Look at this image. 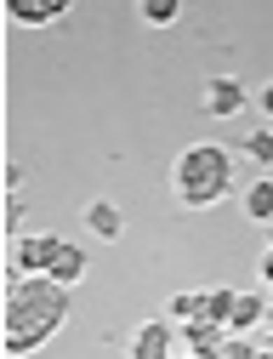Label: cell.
Here are the masks:
<instances>
[{
  "mask_svg": "<svg viewBox=\"0 0 273 359\" xmlns=\"http://www.w3.org/2000/svg\"><path fill=\"white\" fill-rule=\"evenodd\" d=\"M63 325H69V285L46 280V274H23V268H6V291H0V348L12 359L34 353Z\"/></svg>",
  "mask_w": 273,
  "mask_h": 359,
  "instance_id": "6da1fadb",
  "label": "cell"
},
{
  "mask_svg": "<svg viewBox=\"0 0 273 359\" xmlns=\"http://www.w3.org/2000/svg\"><path fill=\"white\" fill-rule=\"evenodd\" d=\"M171 183H176V200L188 205V211H205V205H216V200L234 194V160H227L216 143H194V149L176 154Z\"/></svg>",
  "mask_w": 273,
  "mask_h": 359,
  "instance_id": "7a4b0ae2",
  "label": "cell"
},
{
  "mask_svg": "<svg viewBox=\"0 0 273 359\" xmlns=\"http://www.w3.org/2000/svg\"><path fill=\"white\" fill-rule=\"evenodd\" d=\"M182 353V331L176 320H143L131 337V359H176Z\"/></svg>",
  "mask_w": 273,
  "mask_h": 359,
  "instance_id": "3957f363",
  "label": "cell"
},
{
  "mask_svg": "<svg viewBox=\"0 0 273 359\" xmlns=\"http://www.w3.org/2000/svg\"><path fill=\"white\" fill-rule=\"evenodd\" d=\"M239 109H245V86L234 74H211L205 80V114L211 120H234Z\"/></svg>",
  "mask_w": 273,
  "mask_h": 359,
  "instance_id": "277c9868",
  "label": "cell"
},
{
  "mask_svg": "<svg viewBox=\"0 0 273 359\" xmlns=\"http://www.w3.org/2000/svg\"><path fill=\"white\" fill-rule=\"evenodd\" d=\"M267 313H273V302H267L262 291H234V308H227L222 331H227V337H245L256 320H267Z\"/></svg>",
  "mask_w": 273,
  "mask_h": 359,
  "instance_id": "5b68a950",
  "label": "cell"
},
{
  "mask_svg": "<svg viewBox=\"0 0 273 359\" xmlns=\"http://www.w3.org/2000/svg\"><path fill=\"white\" fill-rule=\"evenodd\" d=\"M52 251H57L52 234H18V245H12V268H23V274H46V268H52Z\"/></svg>",
  "mask_w": 273,
  "mask_h": 359,
  "instance_id": "8992f818",
  "label": "cell"
},
{
  "mask_svg": "<svg viewBox=\"0 0 273 359\" xmlns=\"http://www.w3.org/2000/svg\"><path fill=\"white\" fill-rule=\"evenodd\" d=\"M85 274V251L74 245V240H57V251H52V268H46V280H57V285H74Z\"/></svg>",
  "mask_w": 273,
  "mask_h": 359,
  "instance_id": "52a82bcc",
  "label": "cell"
},
{
  "mask_svg": "<svg viewBox=\"0 0 273 359\" xmlns=\"http://www.w3.org/2000/svg\"><path fill=\"white\" fill-rule=\"evenodd\" d=\"M85 229L97 234V240H120V234H125V217H120L114 200H91V205H85Z\"/></svg>",
  "mask_w": 273,
  "mask_h": 359,
  "instance_id": "ba28073f",
  "label": "cell"
},
{
  "mask_svg": "<svg viewBox=\"0 0 273 359\" xmlns=\"http://www.w3.org/2000/svg\"><path fill=\"white\" fill-rule=\"evenodd\" d=\"M222 342H227V331H222L216 320H188V325H182V348H200V353H222Z\"/></svg>",
  "mask_w": 273,
  "mask_h": 359,
  "instance_id": "9c48e42d",
  "label": "cell"
},
{
  "mask_svg": "<svg viewBox=\"0 0 273 359\" xmlns=\"http://www.w3.org/2000/svg\"><path fill=\"white\" fill-rule=\"evenodd\" d=\"M245 217L251 222H273V177H256L245 189Z\"/></svg>",
  "mask_w": 273,
  "mask_h": 359,
  "instance_id": "30bf717a",
  "label": "cell"
},
{
  "mask_svg": "<svg viewBox=\"0 0 273 359\" xmlns=\"http://www.w3.org/2000/svg\"><path fill=\"white\" fill-rule=\"evenodd\" d=\"M136 12H143V23H154V29H171L182 18V0H136Z\"/></svg>",
  "mask_w": 273,
  "mask_h": 359,
  "instance_id": "8fae6325",
  "label": "cell"
},
{
  "mask_svg": "<svg viewBox=\"0 0 273 359\" xmlns=\"http://www.w3.org/2000/svg\"><path fill=\"white\" fill-rule=\"evenodd\" d=\"M6 18H12V23H23V29H40V23H52L46 0H6Z\"/></svg>",
  "mask_w": 273,
  "mask_h": 359,
  "instance_id": "7c38bea8",
  "label": "cell"
},
{
  "mask_svg": "<svg viewBox=\"0 0 273 359\" xmlns=\"http://www.w3.org/2000/svg\"><path fill=\"white\" fill-rule=\"evenodd\" d=\"M171 320H176V325L205 320V291H176V297H171Z\"/></svg>",
  "mask_w": 273,
  "mask_h": 359,
  "instance_id": "4fadbf2b",
  "label": "cell"
},
{
  "mask_svg": "<svg viewBox=\"0 0 273 359\" xmlns=\"http://www.w3.org/2000/svg\"><path fill=\"white\" fill-rule=\"evenodd\" d=\"M0 229H6V234H23V194H6V200H0Z\"/></svg>",
  "mask_w": 273,
  "mask_h": 359,
  "instance_id": "5bb4252c",
  "label": "cell"
},
{
  "mask_svg": "<svg viewBox=\"0 0 273 359\" xmlns=\"http://www.w3.org/2000/svg\"><path fill=\"white\" fill-rule=\"evenodd\" d=\"M245 154H251L256 165H273V131H251V137H245Z\"/></svg>",
  "mask_w": 273,
  "mask_h": 359,
  "instance_id": "9a60e30c",
  "label": "cell"
},
{
  "mask_svg": "<svg viewBox=\"0 0 273 359\" xmlns=\"http://www.w3.org/2000/svg\"><path fill=\"white\" fill-rule=\"evenodd\" d=\"M227 308H234V291H205V320H227Z\"/></svg>",
  "mask_w": 273,
  "mask_h": 359,
  "instance_id": "2e32d148",
  "label": "cell"
},
{
  "mask_svg": "<svg viewBox=\"0 0 273 359\" xmlns=\"http://www.w3.org/2000/svg\"><path fill=\"white\" fill-rule=\"evenodd\" d=\"M216 359H262V348H256V342H245V337H227Z\"/></svg>",
  "mask_w": 273,
  "mask_h": 359,
  "instance_id": "e0dca14e",
  "label": "cell"
},
{
  "mask_svg": "<svg viewBox=\"0 0 273 359\" xmlns=\"http://www.w3.org/2000/svg\"><path fill=\"white\" fill-rule=\"evenodd\" d=\"M0 183H6V194H23V165L6 160V165H0Z\"/></svg>",
  "mask_w": 273,
  "mask_h": 359,
  "instance_id": "ac0fdd59",
  "label": "cell"
},
{
  "mask_svg": "<svg viewBox=\"0 0 273 359\" xmlns=\"http://www.w3.org/2000/svg\"><path fill=\"white\" fill-rule=\"evenodd\" d=\"M69 6H74V0H46V12H52V23H57V18H69Z\"/></svg>",
  "mask_w": 273,
  "mask_h": 359,
  "instance_id": "d6986e66",
  "label": "cell"
},
{
  "mask_svg": "<svg viewBox=\"0 0 273 359\" xmlns=\"http://www.w3.org/2000/svg\"><path fill=\"white\" fill-rule=\"evenodd\" d=\"M262 114H273V80L262 86Z\"/></svg>",
  "mask_w": 273,
  "mask_h": 359,
  "instance_id": "ffe728a7",
  "label": "cell"
},
{
  "mask_svg": "<svg viewBox=\"0 0 273 359\" xmlns=\"http://www.w3.org/2000/svg\"><path fill=\"white\" fill-rule=\"evenodd\" d=\"M267 353H273V337H267Z\"/></svg>",
  "mask_w": 273,
  "mask_h": 359,
  "instance_id": "44dd1931",
  "label": "cell"
},
{
  "mask_svg": "<svg viewBox=\"0 0 273 359\" xmlns=\"http://www.w3.org/2000/svg\"><path fill=\"white\" fill-rule=\"evenodd\" d=\"M267 325H273V313H267Z\"/></svg>",
  "mask_w": 273,
  "mask_h": 359,
  "instance_id": "7402d4cb",
  "label": "cell"
}]
</instances>
